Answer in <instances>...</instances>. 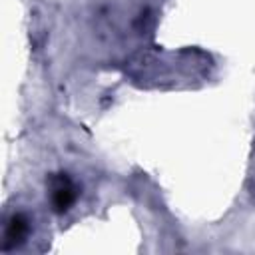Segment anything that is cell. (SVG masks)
<instances>
[{
  "label": "cell",
  "instance_id": "1",
  "mask_svg": "<svg viewBox=\"0 0 255 255\" xmlns=\"http://www.w3.org/2000/svg\"><path fill=\"white\" fill-rule=\"evenodd\" d=\"M50 201L56 213H64L76 201V187L68 175H56L50 181Z\"/></svg>",
  "mask_w": 255,
  "mask_h": 255
},
{
  "label": "cell",
  "instance_id": "2",
  "mask_svg": "<svg viewBox=\"0 0 255 255\" xmlns=\"http://www.w3.org/2000/svg\"><path fill=\"white\" fill-rule=\"evenodd\" d=\"M28 235V221L24 215L16 213L8 219L6 231H4V249H10L14 245H20Z\"/></svg>",
  "mask_w": 255,
  "mask_h": 255
}]
</instances>
